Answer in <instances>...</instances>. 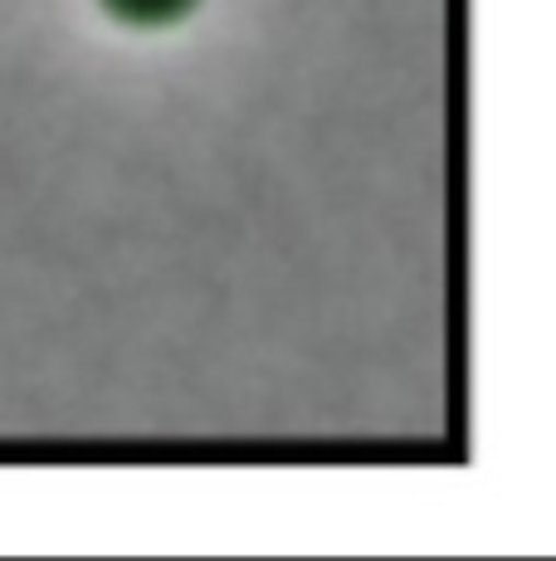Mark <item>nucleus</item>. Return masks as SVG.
Masks as SVG:
<instances>
[{
	"label": "nucleus",
	"mask_w": 556,
	"mask_h": 561,
	"mask_svg": "<svg viewBox=\"0 0 556 561\" xmlns=\"http://www.w3.org/2000/svg\"><path fill=\"white\" fill-rule=\"evenodd\" d=\"M99 5L127 30H171L196 15L200 0H99Z\"/></svg>",
	"instance_id": "f257e3e1"
}]
</instances>
